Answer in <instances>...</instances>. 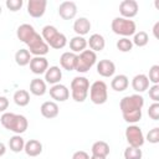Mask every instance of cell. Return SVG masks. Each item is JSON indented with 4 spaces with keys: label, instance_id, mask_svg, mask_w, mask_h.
<instances>
[{
    "label": "cell",
    "instance_id": "cell-4",
    "mask_svg": "<svg viewBox=\"0 0 159 159\" xmlns=\"http://www.w3.org/2000/svg\"><path fill=\"white\" fill-rule=\"evenodd\" d=\"M111 29L116 35L123 36V37H129L137 32V25L133 20L124 19L120 16H117L112 20Z\"/></svg>",
    "mask_w": 159,
    "mask_h": 159
},
{
    "label": "cell",
    "instance_id": "cell-18",
    "mask_svg": "<svg viewBox=\"0 0 159 159\" xmlns=\"http://www.w3.org/2000/svg\"><path fill=\"white\" fill-rule=\"evenodd\" d=\"M35 34H36V31H35L34 26L30 25V24H21V25L17 27V30H16V36H17V39H19L21 42H24V43H27Z\"/></svg>",
    "mask_w": 159,
    "mask_h": 159
},
{
    "label": "cell",
    "instance_id": "cell-31",
    "mask_svg": "<svg viewBox=\"0 0 159 159\" xmlns=\"http://www.w3.org/2000/svg\"><path fill=\"white\" fill-rule=\"evenodd\" d=\"M132 42H133V45H135L138 47H144L149 42V36L145 31H138L133 35Z\"/></svg>",
    "mask_w": 159,
    "mask_h": 159
},
{
    "label": "cell",
    "instance_id": "cell-2",
    "mask_svg": "<svg viewBox=\"0 0 159 159\" xmlns=\"http://www.w3.org/2000/svg\"><path fill=\"white\" fill-rule=\"evenodd\" d=\"M41 36L45 40V42L48 45V47H52L55 50H61L67 45V37L60 32L53 25H46L42 27Z\"/></svg>",
    "mask_w": 159,
    "mask_h": 159
},
{
    "label": "cell",
    "instance_id": "cell-11",
    "mask_svg": "<svg viewBox=\"0 0 159 159\" xmlns=\"http://www.w3.org/2000/svg\"><path fill=\"white\" fill-rule=\"evenodd\" d=\"M47 1L46 0H29L27 1V14L31 17L39 19L43 16L46 11Z\"/></svg>",
    "mask_w": 159,
    "mask_h": 159
},
{
    "label": "cell",
    "instance_id": "cell-10",
    "mask_svg": "<svg viewBox=\"0 0 159 159\" xmlns=\"http://www.w3.org/2000/svg\"><path fill=\"white\" fill-rule=\"evenodd\" d=\"M139 5L135 0H123L119 4V14L122 15L120 17L124 19H132L138 14Z\"/></svg>",
    "mask_w": 159,
    "mask_h": 159
},
{
    "label": "cell",
    "instance_id": "cell-36",
    "mask_svg": "<svg viewBox=\"0 0 159 159\" xmlns=\"http://www.w3.org/2000/svg\"><path fill=\"white\" fill-rule=\"evenodd\" d=\"M145 140H148L149 143L152 144H157L159 143V128L158 127H154L153 129H150L147 134V137H144Z\"/></svg>",
    "mask_w": 159,
    "mask_h": 159
},
{
    "label": "cell",
    "instance_id": "cell-9",
    "mask_svg": "<svg viewBox=\"0 0 159 159\" xmlns=\"http://www.w3.org/2000/svg\"><path fill=\"white\" fill-rule=\"evenodd\" d=\"M125 139L129 144V147H134V148H142L145 139H144V134L140 129V127L135 125V124H129L125 128Z\"/></svg>",
    "mask_w": 159,
    "mask_h": 159
},
{
    "label": "cell",
    "instance_id": "cell-25",
    "mask_svg": "<svg viewBox=\"0 0 159 159\" xmlns=\"http://www.w3.org/2000/svg\"><path fill=\"white\" fill-rule=\"evenodd\" d=\"M30 92L34 96H37V97L43 96L47 92V87H46L45 80H41L39 77L31 80V82H30Z\"/></svg>",
    "mask_w": 159,
    "mask_h": 159
},
{
    "label": "cell",
    "instance_id": "cell-20",
    "mask_svg": "<svg viewBox=\"0 0 159 159\" xmlns=\"http://www.w3.org/2000/svg\"><path fill=\"white\" fill-rule=\"evenodd\" d=\"M87 46L93 52H101L106 46V40L101 34H92L87 40Z\"/></svg>",
    "mask_w": 159,
    "mask_h": 159
},
{
    "label": "cell",
    "instance_id": "cell-42",
    "mask_svg": "<svg viewBox=\"0 0 159 159\" xmlns=\"http://www.w3.org/2000/svg\"><path fill=\"white\" fill-rule=\"evenodd\" d=\"M158 29H159V21H158V22H155V25H154V27H153V34H154L155 39H159V35H158Z\"/></svg>",
    "mask_w": 159,
    "mask_h": 159
},
{
    "label": "cell",
    "instance_id": "cell-32",
    "mask_svg": "<svg viewBox=\"0 0 159 159\" xmlns=\"http://www.w3.org/2000/svg\"><path fill=\"white\" fill-rule=\"evenodd\" d=\"M123 119L129 123V124H135L142 119V109L138 111H132V112H127V113H122Z\"/></svg>",
    "mask_w": 159,
    "mask_h": 159
},
{
    "label": "cell",
    "instance_id": "cell-22",
    "mask_svg": "<svg viewBox=\"0 0 159 159\" xmlns=\"http://www.w3.org/2000/svg\"><path fill=\"white\" fill-rule=\"evenodd\" d=\"M24 152L26 153V155H29L31 158L37 157L42 153V143L37 139H30V140L25 142Z\"/></svg>",
    "mask_w": 159,
    "mask_h": 159
},
{
    "label": "cell",
    "instance_id": "cell-8",
    "mask_svg": "<svg viewBox=\"0 0 159 159\" xmlns=\"http://www.w3.org/2000/svg\"><path fill=\"white\" fill-rule=\"evenodd\" d=\"M26 45L29 47L27 48L29 52L31 55H34V57L35 56H43L45 57V55H47L50 51L48 45L45 42V40L42 39V36L39 32H36Z\"/></svg>",
    "mask_w": 159,
    "mask_h": 159
},
{
    "label": "cell",
    "instance_id": "cell-26",
    "mask_svg": "<svg viewBox=\"0 0 159 159\" xmlns=\"http://www.w3.org/2000/svg\"><path fill=\"white\" fill-rule=\"evenodd\" d=\"M87 47V40L83 36H75L70 40V50L73 53H81Z\"/></svg>",
    "mask_w": 159,
    "mask_h": 159
},
{
    "label": "cell",
    "instance_id": "cell-37",
    "mask_svg": "<svg viewBox=\"0 0 159 159\" xmlns=\"http://www.w3.org/2000/svg\"><path fill=\"white\" fill-rule=\"evenodd\" d=\"M5 5H6V7H7L10 11L16 12V11H19V10L22 7L24 1H22V0H6Z\"/></svg>",
    "mask_w": 159,
    "mask_h": 159
},
{
    "label": "cell",
    "instance_id": "cell-33",
    "mask_svg": "<svg viewBox=\"0 0 159 159\" xmlns=\"http://www.w3.org/2000/svg\"><path fill=\"white\" fill-rule=\"evenodd\" d=\"M124 159H142L143 157V152L140 148H134V147H127L124 149Z\"/></svg>",
    "mask_w": 159,
    "mask_h": 159
},
{
    "label": "cell",
    "instance_id": "cell-23",
    "mask_svg": "<svg viewBox=\"0 0 159 159\" xmlns=\"http://www.w3.org/2000/svg\"><path fill=\"white\" fill-rule=\"evenodd\" d=\"M91 21L87 17H78L73 22V31L77 34V36H84L91 30Z\"/></svg>",
    "mask_w": 159,
    "mask_h": 159
},
{
    "label": "cell",
    "instance_id": "cell-17",
    "mask_svg": "<svg viewBox=\"0 0 159 159\" xmlns=\"http://www.w3.org/2000/svg\"><path fill=\"white\" fill-rule=\"evenodd\" d=\"M149 80H148V76L144 75V73H139V75H135L132 80V88L137 92V93H143L145 92L148 88H149Z\"/></svg>",
    "mask_w": 159,
    "mask_h": 159
},
{
    "label": "cell",
    "instance_id": "cell-1",
    "mask_svg": "<svg viewBox=\"0 0 159 159\" xmlns=\"http://www.w3.org/2000/svg\"><path fill=\"white\" fill-rule=\"evenodd\" d=\"M0 123L5 129H7L15 134L25 133L27 127H29V122H27V118L25 116L11 113V112L2 113L0 117Z\"/></svg>",
    "mask_w": 159,
    "mask_h": 159
},
{
    "label": "cell",
    "instance_id": "cell-28",
    "mask_svg": "<svg viewBox=\"0 0 159 159\" xmlns=\"http://www.w3.org/2000/svg\"><path fill=\"white\" fill-rule=\"evenodd\" d=\"M14 102L19 107H26L30 103V93L26 89H17L12 97Z\"/></svg>",
    "mask_w": 159,
    "mask_h": 159
},
{
    "label": "cell",
    "instance_id": "cell-34",
    "mask_svg": "<svg viewBox=\"0 0 159 159\" xmlns=\"http://www.w3.org/2000/svg\"><path fill=\"white\" fill-rule=\"evenodd\" d=\"M116 46L120 52H130L133 48V42L129 40V37H122L117 41Z\"/></svg>",
    "mask_w": 159,
    "mask_h": 159
},
{
    "label": "cell",
    "instance_id": "cell-35",
    "mask_svg": "<svg viewBox=\"0 0 159 159\" xmlns=\"http://www.w3.org/2000/svg\"><path fill=\"white\" fill-rule=\"evenodd\" d=\"M149 82L153 84H159V65H153L149 68V76H148Z\"/></svg>",
    "mask_w": 159,
    "mask_h": 159
},
{
    "label": "cell",
    "instance_id": "cell-12",
    "mask_svg": "<svg viewBox=\"0 0 159 159\" xmlns=\"http://www.w3.org/2000/svg\"><path fill=\"white\" fill-rule=\"evenodd\" d=\"M58 15L63 20H72L77 15V5L73 1H63L58 6Z\"/></svg>",
    "mask_w": 159,
    "mask_h": 159
},
{
    "label": "cell",
    "instance_id": "cell-21",
    "mask_svg": "<svg viewBox=\"0 0 159 159\" xmlns=\"http://www.w3.org/2000/svg\"><path fill=\"white\" fill-rule=\"evenodd\" d=\"M61 78H62V70L58 66H51L45 72V82L52 86L60 83Z\"/></svg>",
    "mask_w": 159,
    "mask_h": 159
},
{
    "label": "cell",
    "instance_id": "cell-6",
    "mask_svg": "<svg viewBox=\"0 0 159 159\" xmlns=\"http://www.w3.org/2000/svg\"><path fill=\"white\" fill-rule=\"evenodd\" d=\"M89 99L94 104H104L108 99V87L104 81H94L89 86Z\"/></svg>",
    "mask_w": 159,
    "mask_h": 159
},
{
    "label": "cell",
    "instance_id": "cell-15",
    "mask_svg": "<svg viewBox=\"0 0 159 159\" xmlns=\"http://www.w3.org/2000/svg\"><path fill=\"white\" fill-rule=\"evenodd\" d=\"M96 68H97V73L99 76H102V77H112L114 75V72H116L114 62L111 61V60H107V58L99 60L97 62Z\"/></svg>",
    "mask_w": 159,
    "mask_h": 159
},
{
    "label": "cell",
    "instance_id": "cell-45",
    "mask_svg": "<svg viewBox=\"0 0 159 159\" xmlns=\"http://www.w3.org/2000/svg\"><path fill=\"white\" fill-rule=\"evenodd\" d=\"M1 11H2V10H1V5H0V15H1Z\"/></svg>",
    "mask_w": 159,
    "mask_h": 159
},
{
    "label": "cell",
    "instance_id": "cell-16",
    "mask_svg": "<svg viewBox=\"0 0 159 159\" xmlns=\"http://www.w3.org/2000/svg\"><path fill=\"white\" fill-rule=\"evenodd\" d=\"M40 112L42 114V117L47 118V119H52V118H56L58 116V112H60V108H58V104L53 101H46L41 104L40 107Z\"/></svg>",
    "mask_w": 159,
    "mask_h": 159
},
{
    "label": "cell",
    "instance_id": "cell-13",
    "mask_svg": "<svg viewBox=\"0 0 159 159\" xmlns=\"http://www.w3.org/2000/svg\"><path fill=\"white\" fill-rule=\"evenodd\" d=\"M50 97L52 99H55L56 102H65V101H67L70 98V91L65 84L57 83V84L51 86Z\"/></svg>",
    "mask_w": 159,
    "mask_h": 159
},
{
    "label": "cell",
    "instance_id": "cell-24",
    "mask_svg": "<svg viewBox=\"0 0 159 159\" xmlns=\"http://www.w3.org/2000/svg\"><path fill=\"white\" fill-rule=\"evenodd\" d=\"M128 86H129V80L125 75H117L111 81V88L116 92H123L128 88Z\"/></svg>",
    "mask_w": 159,
    "mask_h": 159
},
{
    "label": "cell",
    "instance_id": "cell-7",
    "mask_svg": "<svg viewBox=\"0 0 159 159\" xmlns=\"http://www.w3.org/2000/svg\"><path fill=\"white\" fill-rule=\"evenodd\" d=\"M144 106V98L139 93H134L130 96H125L120 99L119 102V109L122 113L132 112V111H138L142 109Z\"/></svg>",
    "mask_w": 159,
    "mask_h": 159
},
{
    "label": "cell",
    "instance_id": "cell-19",
    "mask_svg": "<svg viewBox=\"0 0 159 159\" xmlns=\"http://www.w3.org/2000/svg\"><path fill=\"white\" fill-rule=\"evenodd\" d=\"M76 61H77V53H73L71 51L63 52L60 57V65L66 71H75Z\"/></svg>",
    "mask_w": 159,
    "mask_h": 159
},
{
    "label": "cell",
    "instance_id": "cell-38",
    "mask_svg": "<svg viewBox=\"0 0 159 159\" xmlns=\"http://www.w3.org/2000/svg\"><path fill=\"white\" fill-rule=\"evenodd\" d=\"M148 116L153 119V120H159V103L154 102L149 106L148 108Z\"/></svg>",
    "mask_w": 159,
    "mask_h": 159
},
{
    "label": "cell",
    "instance_id": "cell-5",
    "mask_svg": "<svg viewBox=\"0 0 159 159\" xmlns=\"http://www.w3.org/2000/svg\"><path fill=\"white\" fill-rule=\"evenodd\" d=\"M96 63H97V53L91 50H84L77 55L75 71H77L78 73H86Z\"/></svg>",
    "mask_w": 159,
    "mask_h": 159
},
{
    "label": "cell",
    "instance_id": "cell-14",
    "mask_svg": "<svg viewBox=\"0 0 159 159\" xmlns=\"http://www.w3.org/2000/svg\"><path fill=\"white\" fill-rule=\"evenodd\" d=\"M30 70L35 75H45L48 68V61L43 56H35L30 61Z\"/></svg>",
    "mask_w": 159,
    "mask_h": 159
},
{
    "label": "cell",
    "instance_id": "cell-40",
    "mask_svg": "<svg viewBox=\"0 0 159 159\" xmlns=\"http://www.w3.org/2000/svg\"><path fill=\"white\" fill-rule=\"evenodd\" d=\"M9 108V99L5 96H0V113H5Z\"/></svg>",
    "mask_w": 159,
    "mask_h": 159
},
{
    "label": "cell",
    "instance_id": "cell-30",
    "mask_svg": "<svg viewBox=\"0 0 159 159\" xmlns=\"http://www.w3.org/2000/svg\"><path fill=\"white\" fill-rule=\"evenodd\" d=\"M25 147V140L20 134H15L9 139V148L14 153H20L24 150Z\"/></svg>",
    "mask_w": 159,
    "mask_h": 159
},
{
    "label": "cell",
    "instance_id": "cell-39",
    "mask_svg": "<svg viewBox=\"0 0 159 159\" xmlns=\"http://www.w3.org/2000/svg\"><path fill=\"white\" fill-rule=\"evenodd\" d=\"M149 89V98L153 102H159V84H153Z\"/></svg>",
    "mask_w": 159,
    "mask_h": 159
},
{
    "label": "cell",
    "instance_id": "cell-3",
    "mask_svg": "<svg viewBox=\"0 0 159 159\" xmlns=\"http://www.w3.org/2000/svg\"><path fill=\"white\" fill-rule=\"evenodd\" d=\"M89 91V81L84 76H77L71 81V97L75 102L82 103L87 99Z\"/></svg>",
    "mask_w": 159,
    "mask_h": 159
},
{
    "label": "cell",
    "instance_id": "cell-44",
    "mask_svg": "<svg viewBox=\"0 0 159 159\" xmlns=\"http://www.w3.org/2000/svg\"><path fill=\"white\" fill-rule=\"evenodd\" d=\"M89 159H107L106 157H99V155H91Z\"/></svg>",
    "mask_w": 159,
    "mask_h": 159
},
{
    "label": "cell",
    "instance_id": "cell-41",
    "mask_svg": "<svg viewBox=\"0 0 159 159\" xmlns=\"http://www.w3.org/2000/svg\"><path fill=\"white\" fill-rule=\"evenodd\" d=\"M72 159H89V155L84 150H77V152L73 153Z\"/></svg>",
    "mask_w": 159,
    "mask_h": 159
},
{
    "label": "cell",
    "instance_id": "cell-43",
    "mask_svg": "<svg viewBox=\"0 0 159 159\" xmlns=\"http://www.w3.org/2000/svg\"><path fill=\"white\" fill-rule=\"evenodd\" d=\"M5 152H6L5 144H4V143H0V157H2V155L5 154Z\"/></svg>",
    "mask_w": 159,
    "mask_h": 159
},
{
    "label": "cell",
    "instance_id": "cell-27",
    "mask_svg": "<svg viewBox=\"0 0 159 159\" xmlns=\"http://www.w3.org/2000/svg\"><path fill=\"white\" fill-rule=\"evenodd\" d=\"M91 152H92V155H99V157H108L111 149H109V145L107 142L104 140H97L92 144V148H91Z\"/></svg>",
    "mask_w": 159,
    "mask_h": 159
},
{
    "label": "cell",
    "instance_id": "cell-29",
    "mask_svg": "<svg viewBox=\"0 0 159 159\" xmlns=\"http://www.w3.org/2000/svg\"><path fill=\"white\" fill-rule=\"evenodd\" d=\"M31 58H32V57H31V53L29 52L27 48H20V50H17L16 53H15V62H16L19 66H21V67L27 66V65L30 63Z\"/></svg>",
    "mask_w": 159,
    "mask_h": 159
}]
</instances>
